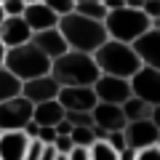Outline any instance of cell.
<instances>
[{
	"label": "cell",
	"instance_id": "16",
	"mask_svg": "<svg viewBox=\"0 0 160 160\" xmlns=\"http://www.w3.org/2000/svg\"><path fill=\"white\" fill-rule=\"evenodd\" d=\"M22 16H24V22L29 24L32 32H40V29H48V27H56L59 24V13H53L43 0H40V3H27Z\"/></svg>",
	"mask_w": 160,
	"mask_h": 160
},
{
	"label": "cell",
	"instance_id": "11",
	"mask_svg": "<svg viewBox=\"0 0 160 160\" xmlns=\"http://www.w3.org/2000/svg\"><path fill=\"white\" fill-rule=\"evenodd\" d=\"M123 133H126V144L131 149H144V147L158 144L160 128L147 118V120H131V123H126Z\"/></svg>",
	"mask_w": 160,
	"mask_h": 160
},
{
	"label": "cell",
	"instance_id": "42",
	"mask_svg": "<svg viewBox=\"0 0 160 160\" xmlns=\"http://www.w3.org/2000/svg\"><path fill=\"white\" fill-rule=\"evenodd\" d=\"M24 3H40V0H24Z\"/></svg>",
	"mask_w": 160,
	"mask_h": 160
},
{
	"label": "cell",
	"instance_id": "21",
	"mask_svg": "<svg viewBox=\"0 0 160 160\" xmlns=\"http://www.w3.org/2000/svg\"><path fill=\"white\" fill-rule=\"evenodd\" d=\"M75 11L88 19H96V22H104V16H107V8L102 0H80V3H75Z\"/></svg>",
	"mask_w": 160,
	"mask_h": 160
},
{
	"label": "cell",
	"instance_id": "38",
	"mask_svg": "<svg viewBox=\"0 0 160 160\" xmlns=\"http://www.w3.org/2000/svg\"><path fill=\"white\" fill-rule=\"evenodd\" d=\"M3 56H6V46H3V40H0V67H3Z\"/></svg>",
	"mask_w": 160,
	"mask_h": 160
},
{
	"label": "cell",
	"instance_id": "2",
	"mask_svg": "<svg viewBox=\"0 0 160 160\" xmlns=\"http://www.w3.org/2000/svg\"><path fill=\"white\" fill-rule=\"evenodd\" d=\"M51 75L59 80V86H93L99 72L93 53L86 51H64L51 62Z\"/></svg>",
	"mask_w": 160,
	"mask_h": 160
},
{
	"label": "cell",
	"instance_id": "29",
	"mask_svg": "<svg viewBox=\"0 0 160 160\" xmlns=\"http://www.w3.org/2000/svg\"><path fill=\"white\" fill-rule=\"evenodd\" d=\"M133 160H160V147L152 144V147H144V149H136V158Z\"/></svg>",
	"mask_w": 160,
	"mask_h": 160
},
{
	"label": "cell",
	"instance_id": "40",
	"mask_svg": "<svg viewBox=\"0 0 160 160\" xmlns=\"http://www.w3.org/2000/svg\"><path fill=\"white\" fill-rule=\"evenodd\" d=\"M3 19H6V11H3V6H0V22H3Z\"/></svg>",
	"mask_w": 160,
	"mask_h": 160
},
{
	"label": "cell",
	"instance_id": "19",
	"mask_svg": "<svg viewBox=\"0 0 160 160\" xmlns=\"http://www.w3.org/2000/svg\"><path fill=\"white\" fill-rule=\"evenodd\" d=\"M120 107H123V115H126L128 123H131V120H147L149 115H152V104L144 102V99H139V96H133V93L120 104Z\"/></svg>",
	"mask_w": 160,
	"mask_h": 160
},
{
	"label": "cell",
	"instance_id": "7",
	"mask_svg": "<svg viewBox=\"0 0 160 160\" xmlns=\"http://www.w3.org/2000/svg\"><path fill=\"white\" fill-rule=\"evenodd\" d=\"M131 93L139 96V99H144V102H149L152 107L160 104V69L144 67L142 64L131 75Z\"/></svg>",
	"mask_w": 160,
	"mask_h": 160
},
{
	"label": "cell",
	"instance_id": "44",
	"mask_svg": "<svg viewBox=\"0 0 160 160\" xmlns=\"http://www.w3.org/2000/svg\"><path fill=\"white\" fill-rule=\"evenodd\" d=\"M72 3H80V0H72Z\"/></svg>",
	"mask_w": 160,
	"mask_h": 160
},
{
	"label": "cell",
	"instance_id": "33",
	"mask_svg": "<svg viewBox=\"0 0 160 160\" xmlns=\"http://www.w3.org/2000/svg\"><path fill=\"white\" fill-rule=\"evenodd\" d=\"M133 158H136V149H131V147H126V149L118 152V160H133Z\"/></svg>",
	"mask_w": 160,
	"mask_h": 160
},
{
	"label": "cell",
	"instance_id": "26",
	"mask_svg": "<svg viewBox=\"0 0 160 160\" xmlns=\"http://www.w3.org/2000/svg\"><path fill=\"white\" fill-rule=\"evenodd\" d=\"M67 120L72 126H88L93 128V115L91 112H67Z\"/></svg>",
	"mask_w": 160,
	"mask_h": 160
},
{
	"label": "cell",
	"instance_id": "35",
	"mask_svg": "<svg viewBox=\"0 0 160 160\" xmlns=\"http://www.w3.org/2000/svg\"><path fill=\"white\" fill-rule=\"evenodd\" d=\"M123 6H126V0H104L107 11H115V8H123Z\"/></svg>",
	"mask_w": 160,
	"mask_h": 160
},
{
	"label": "cell",
	"instance_id": "25",
	"mask_svg": "<svg viewBox=\"0 0 160 160\" xmlns=\"http://www.w3.org/2000/svg\"><path fill=\"white\" fill-rule=\"evenodd\" d=\"M53 147H56L59 155H69L75 149L72 139H69V133H56V139H53Z\"/></svg>",
	"mask_w": 160,
	"mask_h": 160
},
{
	"label": "cell",
	"instance_id": "31",
	"mask_svg": "<svg viewBox=\"0 0 160 160\" xmlns=\"http://www.w3.org/2000/svg\"><path fill=\"white\" fill-rule=\"evenodd\" d=\"M142 11L155 22V19L160 16V0H144V3H142Z\"/></svg>",
	"mask_w": 160,
	"mask_h": 160
},
{
	"label": "cell",
	"instance_id": "39",
	"mask_svg": "<svg viewBox=\"0 0 160 160\" xmlns=\"http://www.w3.org/2000/svg\"><path fill=\"white\" fill-rule=\"evenodd\" d=\"M152 27H158V29H160V16L155 19V22H152Z\"/></svg>",
	"mask_w": 160,
	"mask_h": 160
},
{
	"label": "cell",
	"instance_id": "20",
	"mask_svg": "<svg viewBox=\"0 0 160 160\" xmlns=\"http://www.w3.org/2000/svg\"><path fill=\"white\" fill-rule=\"evenodd\" d=\"M22 93V80L11 72V69L0 67V102H6V99H13Z\"/></svg>",
	"mask_w": 160,
	"mask_h": 160
},
{
	"label": "cell",
	"instance_id": "18",
	"mask_svg": "<svg viewBox=\"0 0 160 160\" xmlns=\"http://www.w3.org/2000/svg\"><path fill=\"white\" fill-rule=\"evenodd\" d=\"M64 115H67V109L62 107L59 99H48V102L32 104V120L38 126H56Z\"/></svg>",
	"mask_w": 160,
	"mask_h": 160
},
{
	"label": "cell",
	"instance_id": "24",
	"mask_svg": "<svg viewBox=\"0 0 160 160\" xmlns=\"http://www.w3.org/2000/svg\"><path fill=\"white\" fill-rule=\"evenodd\" d=\"M43 3H46L53 13H59V16H64V13L75 11V3H72V0H43Z\"/></svg>",
	"mask_w": 160,
	"mask_h": 160
},
{
	"label": "cell",
	"instance_id": "12",
	"mask_svg": "<svg viewBox=\"0 0 160 160\" xmlns=\"http://www.w3.org/2000/svg\"><path fill=\"white\" fill-rule=\"evenodd\" d=\"M131 46H133V51H136L139 62L144 67L160 69V29L158 27H149L147 32H142Z\"/></svg>",
	"mask_w": 160,
	"mask_h": 160
},
{
	"label": "cell",
	"instance_id": "5",
	"mask_svg": "<svg viewBox=\"0 0 160 160\" xmlns=\"http://www.w3.org/2000/svg\"><path fill=\"white\" fill-rule=\"evenodd\" d=\"M152 27V19L142 11V8H115V11H107L104 16V29L112 40H123V43H133L142 32Z\"/></svg>",
	"mask_w": 160,
	"mask_h": 160
},
{
	"label": "cell",
	"instance_id": "37",
	"mask_svg": "<svg viewBox=\"0 0 160 160\" xmlns=\"http://www.w3.org/2000/svg\"><path fill=\"white\" fill-rule=\"evenodd\" d=\"M142 3H144V0H126L128 8H142Z\"/></svg>",
	"mask_w": 160,
	"mask_h": 160
},
{
	"label": "cell",
	"instance_id": "23",
	"mask_svg": "<svg viewBox=\"0 0 160 160\" xmlns=\"http://www.w3.org/2000/svg\"><path fill=\"white\" fill-rule=\"evenodd\" d=\"M69 139H72L75 147H83V149H88L93 142H96V136H93V128H88V126H72Z\"/></svg>",
	"mask_w": 160,
	"mask_h": 160
},
{
	"label": "cell",
	"instance_id": "27",
	"mask_svg": "<svg viewBox=\"0 0 160 160\" xmlns=\"http://www.w3.org/2000/svg\"><path fill=\"white\" fill-rule=\"evenodd\" d=\"M0 6H3V11H6V16H22L27 3H24V0H3Z\"/></svg>",
	"mask_w": 160,
	"mask_h": 160
},
{
	"label": "cell",
	"instance_id": "41",
	"mask_svg": "<svg viewBox=\"0 0 160 160\" xmlns=\"http://www.w3.org/2000/svg\"><path fill=\"white\" fill-rule=\"evenodd\" d=\"M56 160H67V155H56Z\"/></svg>",
	"mask_w": 160,
	"mask_h": 160
},
{
	"label": "cell",
	"instance_id": "46",
	"mask_svg": "<svg viewBox=\"0 0 160 160\" xmlns=\"http://www.w3.org/2000/svg\"><path fill=\"white\" fill-rule=\"evenodd\" d=\"M102 3H104V0H102Z\"/></svg>",
	"mask_w": 160,
	"mask_h": 160
},
{
	"label": "cell",
	"instance_id": "22",
	"mask_svg": "<svg viewBox=\"0 0 160 160\" xmlns=\"http://www.w3.org/2000/svg\"><path fill=\"white\" fill-rule=\"evenodd\" d=\"M88 158L91 160H118V149H112L104 139H96L88 147Z\"/></svg>",
	"mask_w": 160,
	"mask_h": 160
},
{
	"label": "cell",
	"instance_id": "1",
	"mask_svg": "<svg viewBox=\"0 0 160 160\" xmlns=\"http://www.w3.org/2000/svg\"><path fill=\"white\" fill-rule=\"evenodd\" d=\"M59 32L67 40V48L72 51H86L93 53L104 40L109 38L107 29H104V22H96V19H88L78 11H69L64 16H59Z\"/></svg>",
	"mask_w": 160,
	"mask_h": 160
},
{
	"label": "cell",
	"instance_id": "43",
	"mask_svg": "<svg viewBox=\"0 0 160 160\" xmlns=\"http://www.w3.org/2000/svg\"><path fill=\"white\" fill-rule=\"evenodd\" d=\"M158 147H160V136H158Z\"/></svg>",
	"mask_w": 160,
	"mask_h": 160
},
{
	"label": "cell",
	"instance_id": "4",
	"mask_svg": "<svg viewBox=\"0 0 160 160\" xmlns=\"http://www.w3.org/2000/svg\"><path fill=\"white\" fill-rule=\"evenodd\" d=\"M3 67L11 69V72L24 83V80H29V78H38V75H48L51 72V59L40 51L32 40H27V43H22V46L6 48Z\"/></svg>",
	"mask_w": 160,
	"mask_h": 160
},
{
	"label": "cell",
	"instance_id": "8",
	"mask_svg": "<svg viewBox=\"0 0 160 160\" xmlns=\"http://www.w3.org/2000/svg\"><path fill=\"white\" fill-rule=\"evenodd\" d=\"M56 99L67 112H91L99 102L93 93V86H62Z\"/></svg>",
	"mask_w": 160,
	"mask_h": 160
},
{
	"label": "cell",
	"instance_id": "9",
	"mask_svg": "<svg viewBox=\"0 0 160 160\" xmlns=\"http://www.w3.org/2000/svg\"><path fill=\"white\" fill-rule=\"evenodd\" d=\"M93 93L99 102L109 104H123L131 96V80L128 78H115V75H99L93 83Z\"/></svg>",
	"mask_w": 160,
	"mask_h": 160
},
{
	"label": "cell",
	"instance_id": "36",
	"mask_svg": "<svg viewBox=\"0 0 160 160\" xmlns=\"http://www.w3.org/2000/svg\"><path fill=\"white\" fill-rule=\"evenodd\" d=\"M149 120H152L155 126L160 128V104H155V107H152V115H149Z\"/></svg>",
	"mask_w": 160,
	"mask_h": 160
},
{
	"label": "cell",
	"instance_id": "6",
	"mask_svg": "<svg viewBox=\"0 0 160 160\" xmlns=\"http://www.w3.org/2000/svg\"><path fill=\"white\" fill-rule=\"evenodd\" d=\"M29 120H32V102H27L22 93L0 102V131H22Z\"/></svg>",
	"mask_w": 160,
	"mask_h": 160
},
{
	"label": "cell",
	"instance_id": "34",
	"mask_svg": "<svg viewBox=\"0 0 160 160\" xmlns=\"http://www.w3.org/2000/svg\"><path fill=\"white\" fill-rule=\"evenodd\" d=\"M38 128H40V126H38V123H35V120H29V123H27V126H24V128H22V131H24V133H27V136H29V139H35V133H38Z\"/></svg>",
	"mask_w": 160,
	"mask_h": 160
},
{
	"label": "cell",
	"instance_id": "10",
	"mask_svg": "<svg viewBox=\"0 0 160 160\" xmlns=\"http://www.w3.org/2000/svg\"><path fill=\"white\" fill-rule=\"evenodd\" d=\"M59 88H62L59 80L48 72V75H38V78L24 80L22 83V96L32 104H40V102H48V99H56Z\"/></svg>",
	"mask_w": 160,
	"mask_h": 160
},
{
	"label": "cell",
	"instance_id": "14",
	"mask_svg": "<svg viewBox=\"0 0 160 160\" xmlns=\"http://www.w3.org/2000/svg\"><path fill=\"white\" fill-rule=\"evenodd\" d=\"M32 38V29L29 24L24 22V16H6L0 22V40L6 48H13V46H22Z\"/></svg>",
	"mask_w": 160,
	"mask_h": 160
},
{
	"label": "cell",
	"instance_id": "13",
	"mask_svg": "<svg viewBox=\"0 0 160 160\" xmlns=\"http://www.w3.org/2000/svg\"><path fill=\"white\" fill-rule=\"evenodd\" d=\"M93 115V126L104 128V131H123L126 128V115L120 104H109V102H96V107L91 109Z\"/></svg>",
	"mask_w": 160,
	"mask_h": 160
},
{
	"label": "cell",
	"instance_id": "3",
	"mask_svg": "<svg viewBox=\"0 0 160 160\" xmlns=\"http://www.w3.org/2000/svg\"><path fill=\"white\" fill-rule=\"evenodd\" d=\"M93 59H96V67H99L102 75H115V78H128V80L142 67V62H139V56H136L131 43L112 40V38H107L93 51Z\"/></svg>",
	"mask_w": 160,
	"mask_h": 160
},
{
	"label": "cell",
	"instance_id": "30",
	"mask_svg": "<svg viewBox=\"0 0 160 160\" xmlns=\"http://www.w3.org/2000/svg\"><path fill=\"white\" fill-rule=\"evenodd\" d=\"M35 139H40L43 144H53V139H56V128H53V126H40L38 133H35Z\"/></svg>",
	"mask_w": 160,
	"mask_h": 160
},
{
	"label": "cell",
	"instance_id": "15",
	"mask_svg": "<svg viewBox=\"0 0 160 160\" xmlns=\"http://www.w3.org/2000/svg\"><path fill=\"white\" fill-rule=\"evenodd\" d=\"M29 40H32L35 46L46 53L48 59H51V62H53L56 56H62L64 51H69L64 35L59 32V27H48V29H40V32H32V38H29Z\"/></svg>",
	"mask_w": 160,
	"mask_h": 160
},
{
	"label": "cell",
	"instance_id": "45",
	"mask_svg": "<svg viewBox=\"0 0 160 160\" xmlns=\"http://www.w3.org/2000/svg\"><path fill=\"white\" fill-rule=\"evenodd\" d=\"M0 3H3V0H0Z\"/></svg>",
	"mask_w": 160,
	"mask_h": 160
},
{
	"label": "cell",
	"instance_id": "17",
	"mask_svg": "<svg viewBox=\"0 0 160 160\" xmlns=\"http://www.w3.org/2000/svg\"><path fill=\"white\" fill-rule=\"evenodd\" d=\"M29 136L24 131H0V160H24Z\"/></svg>",
	"mask_w": 160,
	"mask_h": 160
},
{
	"label": "cell",
	"instance_id": "32",
	"mask_svg": "<svg viewBox=\"0 0 160 160\" xmlns=\"http://www.w3.org/2000/svg\"><path fill=\"white\" fill-rule=\"evenodd\" d=\"M67 160H91V158H88V149H83V147H75L72 152L67 155Z\"/></svg>",
	"mask_w": 160,
	"mask_h": 160
},
{
	"label": "cell",
	"instance_id": "28",
	"mask_svg": "<svg viewBox=\"0 0 160 160\" xmlns=\"http://www.w3.org/2000/svg\"><path fill=\"white\" fill-rule=\"evenodd\" d=\"M104 142H107V144H109L112 149H118V152H120V149H126V147H128V144H126V133H123V131H109Z\"/></svg>",
	"mask_w": 160,
	"mask_h": 160
}]
</instances>
